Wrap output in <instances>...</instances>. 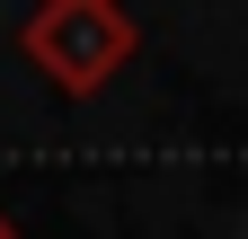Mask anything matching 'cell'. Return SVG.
I'll use <instances>...</instances> for the list:
<instances>
[{"instance_id": "2", "label": "cell", "mask_w": 248, "mask_h": 239, "mask_svg": "<svg viewBox=\"0 0 248 239\" xmlns=\"http://www.w3.org/2000/svg\"><path fill=\"white\" fill-rule=\"evenodd\" d=\"M0 239H18V222H9V204H0Z\"/></svg>"}, {"instance_id": "1", "label": "cell", "mask_w": 248, "mask_h": 239, "mask_svg": "<svg viewBox=\"0 0 248 239\" xmlns=\"http://www.w3.org/2000/svg\"><path fill=\"white\" fill-rule=\"evenodd\" d=\"M133 53H142V27L115 0H45V9L18 18V62L45 71V89H62V98L115 89V71Z\"/></svg>"}]
</instances>
